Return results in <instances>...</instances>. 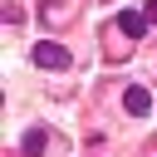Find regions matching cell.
<instances>
[{"label": "cell", "mask_w": 157, "mask_h": 157, "mask_svg": "<svg viewBox=\"0 0 157 157\" xmlns=\"http://www.w3.org/2000/svg\"><path fill=\"white\" fill-rule=\"evenodd\" d=\"M147 25H152V20H147V10H123V15H118V29H123L128 39H142V34H147Z\"/></svg>", "instance_id": "obj_2"}, {"label": "cell", "mask_w": 157, "mask_h": 157, "mask_svg": "<svg viewBox=\"0 0 157 157\" xmlns=\"http://www.w3.org/2000/svg\"><path fill=\"white\" fill-rule=\"evenodd\" d=\"M123 103H128V113H132V118H142V113H152V93H147V88H137V83H132V88L123 93Z\"/></svg>", "instance_id": "obj_3"}, {"label": "cell", "mask_w": 157, "mask_h": 157, "mask_svg": "<svg viewBox=\"0 0 157 157\" xmlns=\"http://www.w3.org/2000/svg\"><path fill=\"white\" fill-rule=\"evenodd\" d=\"M25 152H29V157H34V152H44V132H39V128H34V132H25Z\"/></svg>", "instance_id": "obj_4"}, {"label": "cell", "mask_w": 157, "mask_h": 157, "mask_svg": "<svg viewBox=\"0 0 157 157\" xmlns=\"http://www.w3.org/2000/svg\"><path fill=\"white\" fill-rule=\"evenodd\" d=\"M147 20H157V0H147Z\"/></svg>", "instance_id": "obj_5"}, {"label": "cell", "mask_w": 157, "mask_h": 157, "mask_svg": "<svg viewBox=\"0 0 157 157\" xmlns=\"http://www.w3.org/2000/svg\"><path fill=\"white\" fill-rule=\"evenodd\" d=\"M34 64H44V69H69V49L39 39V44H34Z\"/></svg>", "instance_id": "obj_1"}]
</instances>
